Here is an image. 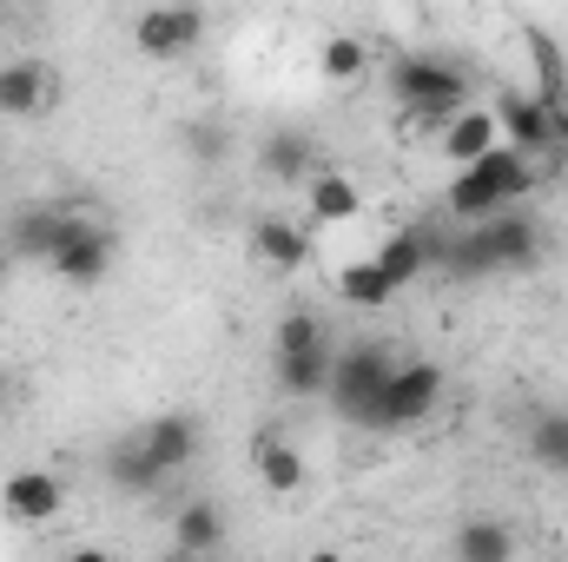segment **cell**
I'll return each mask as SVG.
<instances>
[{"mask_svg":"<svg viewBox=\"0 0 568 562\" xmlns=\"http://www.w3.org/2000/svg\"><path fill=\"white\" fill-rule=\"evenodd\" d=\"M529 192H536V159L496 145L489 159H476L469 172H456L443 185V219L449 225H489L496 212H516Z\"/></svg>","mask_w":568,"mask_h":562,"instance_id":"6da1fadb","label":"cell"},{"mask_svg":"<svg viewBox=\"0 0 568 562\" xmlns=\"http://www.w3.org/2000/svg\"><path fill=\"white\" fill-rule=\"evenodd\" d=\"M384 87H390V100H397L410 120H424L436 133L469 107V73H463L456 60H436V53H397L390 73H384Z\"/></svg>","mask_w":568,"mask_h":562,"instance_id":"7a4b0ae2","label":"cell"},{"mask_svg":"<svg viewBox=\"0 0 568 562\" xmlns=\"http://www.w3.org/2000/svg\"><path fill=\"white\" fill-rule=\"evenodd\" d=\"M390 371H397L390 344H377V338H357V344H344V351H337L324 404H331L344 423H371L377 398H384V384H390Z\"/></svg>","mask_w":568,"mask_h":562,"instance_id":"3957f363","label":"cell"},{"mask_svg":"<svg viewBox=\"0 0 568 562\" xmlns=\"http://www.w3.org/2000/svg\"><path fill=\"white\" fill-rule=\"evenodd\" d=\"M436 404H443V364H429V358H397V371H390V384H384V398H377V411H371L364 430H410V423H424Z\"/></svg>","mask_w":568,"mask_h":562,"instance_id":"277c9868","label":"cell"},{"mask_svg":"<svg viewBox=\"0 0 568 562\" xmlns=\"http://www.w3.org/2000/svg\"><path fill=\"white\" fill-rule=\"evenodd\" d=\"M80 225H87V212H73V205H20V212L7 219V259H20V265H53L60 245H67Z\"/></svg>","mask_w":568,"mask_h":562,"instance_id":"5b68a950","label":"cell"},{"mask_svg":"<svg viewBox=\"0 0 568 562\" xmlns=\"http://www.w3.org/2000/svg\"><path fill=\"white\" fill-rule=\"evenodd\" d=\"M205 27H212L205 7H145L133 20V47L145 60H179V53H192L205 40Z\"/></svg>","mask_w":568,"mask_h":562,"instance_id":"8992f818","label":"cell"},{"mask_svg":"<svg viewBox=\"0 0 568 562\" xmlns=\"http://www.w3.org/2000/svg\"><path fill=\"white\" fill-rule=\"evenodd\" d=\"M0 510H7L20 530H40V523H53V516L67 510V490H60L53 470H13V476L0 483Z\"/></svg>","mask_w":568,"mask_h":562,"instance_id":"52a82bcc","label":"cell"},{"mask_svg":"<svg viewBox=\"0 0 568 562\" xmlns=\"http://www.w3.org/2000/svg\"><path fill=\"white\" fill-rule=\"evenodd\" d=\"M496 127H503V145L523 152V159L556 152V120H549V107L536 93H503L496 100Z\"/></svg>","mask_w":568,"mask_h":562,"instance_id":"ba28073f","label":"cell"},{"mask_svg":"<svg viewBox=\"0 0 568 562\" xmlns=\"http://www.w3.org/2000/svg\"><path fill=\"white\" fill-rule=\"evenodd\" d=\"M47 107H53V67L33 60V53L0 60V113H7V120H33V113H47Z\"/></svg>","mask_w":568,"mask_h":562,"instance_id":"9c48e42d","label":"cell"},{"mask_svg":"<svg viewBox=\"0 0 568 562\" xmlns=\"http://www.w3.org/2000/svg\"><path fill=\"white\" fill-rule=\"evenodd\" d=\"M503 145V127H496V107H463L443 133H436V152L456 159V172H469L476 159H489Z\"/></svg>","mask_w":568,"mask_h":562,"instance_id":"30bf717a","label":"cell"},{"mask_svg":"<svg viewBox=\"0 0 568 562\" xmlns=\"http://www.w3.org/2000/svg\"><path fill=\"white\" fill-rule=\"evenodd\" d=\"M133 436H140V450L165 470V476H179V470L199 456V423L185 418V411H159V418H145Z\"/></svg>","mask_w":568,"mask_h":562,"instance_id":"8fae6325","label":"cell"},{"mask_svg":"<svg viewBox=\"0 0 568 562\" xmlns=\"http://www.w3.org/2000/svg\"><path fill=\"white\" fill-rule=\"evenodd\" d=\"M252 252H258V265H272V272H304L311 265V232L304 225H291L284 212H258L252 219Z\"/></svg>","mask_w":568,"mask_h":562,"instance_id":"7c38bea8","label":"cell"},{"mask_svg":"<svg viewBox=\"0 0 568 562\" xmlns=\"http://www.w3.org/2000/svg\"><path fill=\"white\" fill-rule=\"evenodd\" d=\"M483 239H489L496 272H529L536 252H542V225H536L529 212H496V219L483 225Z\"/></svg>","mask_w":568,"mask_h":562,"instance_id":"4fadbf2b","label":"cell"},{"mask_svg":"<svg viewBox=\"0 0 568 562\" xmlns=\"http://www.w3.org/2000/svg\"><path fill=\"white\" fill-rule=\"evenodd\" d=\"M106 265H113V232L106 225H80L67 245H60V259H53V279H67V284H100L106 279Z\"/></svg>","mask_w":568,"mask_h":562,"instance_id":"5bb4252c","label":"cell"},{"mask_svg":"<svg viewBox=\"0 0 568 562\" xmlns=\"http://www.w3.org/2000/svg\"><path fill=\"white\" fill-rule=\"evenodd\" d=\"M304 205H311L317 225H357V219H364V185H357L351 172L324 165V172L304 185Z\"/></svg>","mask_w":568,"mask_h":562,"instance_id":"9a60e30c","label":"cell"},{"mask_svg":"<svg viewBox=\"0 0 568 562\" xmlns=\"http://www.w3.org/2000/svg\"><path fill=\"white\" fill-rule=\"evenodd\" d=\"M317 159H324V152L304 140L297 127H278V133H265V145H258V172H265V179H284V185H297V179L311 185V179L324 172Z\"/></svg>","mask_w":568,"mask_h":562,"instance_id":"2e32d148","label":"cell"},{"mask_svg":"<svg viewBox=\"0 0 568 562\" xmlns=\"http://www.w3.org/2000/svg\"><path fill=\"white\" fill-rule=\"evenodd\" d=\"M225 510H219V496H192V503H179V516H172V550L179 556H212L219 543H225Z\"/></svg>","mask_w":568,"mask_h":562,"instance_id":"e0dca14e","label":"cell"},{"mask_svg":"<svg viewBox=\"0 0 568 562\" xmlns=\"http://www.w3.org/2000/svg\"><path fill=\"white\" fill-rule=\"evenodd\" d=\"M449 556L456 562H516V530L503 516H463L456 536H449Z\"/></svg>","mask_w":568,"mask_h":562,"instance_id":"ac0fdd59","label":"cell"},{"mask_svg":"<svg viewBox=\"0 0 568 562\" xmlns=\"http://www.w3.org/2000/svg\"><path fill=\"white\" fill-rule=\"evenodd\" d=\"M371 265L384 272V284L390 291H404V284H417L429 272V259H424V239H417V225H397L377 252H371Z\"/></svg>","mask_w":568,"mask_h":562,"instance_id":"d6986e66","label":"cell"},{"mask_svg":"<svg viewBox=\"0 0 568 562\" xmlns=\"http://www.w3.org/2000/svg\"><path fill=\"white\" fill-rule=\"evenodd\" d=\"M331 284H337V304H351V311H384V304L397 298L371 259H344V265H331Z\"/></svg>","mask_w":568,"mask_h":562,"instance_id":"ffe728a7","label":"cell"},{"mask_svg":"<svg viewBox=\"0 0 568 562\" xmlns=\"http://www.w3.org/2000/svg\"><path fill=\"white\" fill-rule=\"evenodd\" d=\"M523 443H529V456H536L549 476H568V404L536 411V418H529V430H523Z\"/></svg>","mask_w":568,"mask_h":562,"instance_id":"44dd1931","label":"cell"},{"mask_svg":"<svg viewBox=\"0 0 568 562\" xmlns=\"http://www.w3.org/2000/svg\"><path fill=\"white\" fill-rule=\"evenodd\" d=\"M106 483H113L120 496H152V490L165 483V470L140 450V436H126V443H113V456H106Z\"/></svg>","mask_w":568,"mask_h":562,"instance_id":"7402d4cb","label":"cell"},{"mask_svg":"<svg viewBox=\"0 0 568 562\" xmlns=\"http://www.w3.org/2000/svg\"><path fill=\"white\" fill-rule=\"evenodd\" d=\"M272 364H278V391H284V398H324V391H331V364H337V351L324 344V351L272 358Z\"/></svg>","mask_w":568,"mask_h":562,"instance_id":"603a6c76","label":"cell"},{"mask_svg":"<svg viewBox=\"0 0 568 562\" xmlns=\"http://www.w3.org/2000/svg\"><path fill=\"white\" fill-rule=\"evenodd\" d=\"M258 483H265V490H278V496L304 490V456L284 443L278 430H265V436H258Z\"/></svg>","mask_w":568,"mask_h":562,"instance_id":"cb8c5ba5","label":"cell"},{"mask_svg":"<svg viewBox=\"0 0 568 562\" xmlns=\"http://www.w3.org/2000/svg\"><path fill=\"white\" fill-rule=\"evenodd\" d=\"M317 67H324V80L351 87V80H364V73H371V40H357V33H331V40H324V53H317Z\"/></svg>","mask_w":568,"mask_h":562,"instance_id":"d4e9b609","label":"cell"},{"mask_svg":"<svg viewBox=\"0 0 568 562\" xmlns=\"http://www.w3.org/2000/svg\"><path fill=\"white\" fill-rule=\"evenodd\" d=\"M443 272H449V279H489V272H496V259H489V239H483V225H456V239H449V259H443Z\"/></svg>","mask_w":568,"mask_h":562,"instance_id":"484cf974","label":"cell"},{"mask_svg":"<svg viewBox=\"0 0 568 562\" xmlns=\"http://www.w3.org/2000/svg\"><path fill=\"white\" fill-rule=\"evenodd\" d=\"M331 338H324V324H317V311H284L278 331H272V358H304V351H324Z\"/></svg>","mask_w":568,"mask_h":562,"instance_id":"4316f807","label":"cell"},{"mask_svg":"<svg viewBox=\"0 0 568 562\" xmlns=\"http://www.w3.org/2000/svg\"><path fill=\"white\" fill-rule=\"evenodd\" d=\"M185 140H192V152H199L205 165H212V159H225V133H219V127H192Z\"/></svg>","mask_w":568,"mask_h":562,"instance_id":"83f0119b","label":"cell"},{"mask_svg":"<svg viewBox=\"0 0 568 562\" xmlns=\"http://www.w3.org/2000/svg\"><path fill=\"white\" fill-rule=\"evenodd\" d=\"M60 562H113L106 550H73V556H60Z\"/></svg>","mask_w":568,"mask_h":562,"instance_id":"f1b7e54d","label":"cell"},{"mask_svg":"<svg viewBox=\"0 0 568 562\" xmlns=\"http://www.w3.org/2000/svg\"><path fill=\"white\" fill-rule=\"evenodd\" d=\"M7 404H13V378L0 371V418H7Z\"/></svg>","mask_w":568,"mask_h":562,"instance_id":"f546056e","label":"cell"},{"mask_svg":"<svg viewBox=\"0 0 568 562\" xmlns=\"http://www.w3.org/2000/svg\"><path fill=\"white\" fill-rule=\"evenodd\" d=\"M304 562H344V556H337V550H311Z\"/></svg>","mask_w":568,"mask_h":562,"instance_id":"4dcf8cb0","label":"cell"},{"mask_svg":"<svg viewBox=\"0 0 568 562\" xmlns=\"http://www.w3.org/2000/svg\"><path fill=\"white\" fill-rule=\"evenodd\" d=\"M0 265H7V252H0Z\"/></svg>","mask_w":568,"mask_h":562,"instance_id":"1f68e13d","label":"cell"},{"mask_svg":"<svg viewBox=\"0 0 568 562\" xmlns=\"http://www.w3.org/2000/svg\"><path fill=\"white\" fill-rule=\"evenodd\" d=\"M0 13H7V7H0Z\"/></svg>","mask_w":568,"mask_h":562,"instance_id":"d6a6232c","label":"cell"}]
</instances>
